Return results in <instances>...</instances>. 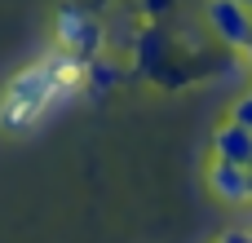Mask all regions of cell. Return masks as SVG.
Here are the masks:
<instances>
[{"label":"cell","instance_id":"cell-8","mask_svg":"<svg viewBox=\"0 0 252 243\" xmlns=\"http://www.w3.org/2000/svg\"><path fill=\"white\" fill-rule=\"evenodd\" d=\"M239 58H244V66H248V75H252V44L244 49V53H239Z\"/></svg>","mask_w":252,"mask_h":243},{"label":"cell","instance_id":"cell-6","mask_svg":"<svg viewBox=\"0 0 252 243\" xmlns=\"http://www.w3.org/2000/svg\"><path fill=\"white\" fill-rule=\"evenodd\" d=\"M230 124H239V128H248V133H252V89H248V93H239V97L230 102Z\"/></svg>","mask_w":252,"mask_h":243},{"label":"cell","instance_id":"cell-9","mask_svg":"<svg viewBox=\"0 0 252 243\" xmlns=\"http://www.w3.org/2000/svg\"><path fill=\"white\" fill-rule=\"evenodd\" d=\"M248 204H252V168H248Z\"/></svg>","mask_w":252,"mask_h":243},{"label":"cell","instance_id":"cell-4","mask_svg":"<svg viewBox=\"0 0 252 243\" xmlns=\"http://www.w3.org/2000/svg\"><path fill=\"white\" fill-rule=\"evenodd\" d=\"M208 190L221 204H248V168L230 159H208Z\"/></svg>","mask_w":252,"mask_h":243},{"label":"cell","instance_id":"cell-10","mask_svg":"<svg viewBox=\"0 0 252 243\" xmlns=\"http://www.w3.org/2000/svg\"><path fill=\"white\" fill-rule=\"evenodd\" d=\"M239 4H248V9H252V0H239Z\"/></svg>","mask_w":252,"mask_h":243},{"label":"cell","instance_id":"cell-1","mask_svg":"<svg viewBox=\"0 0 252 243\" xmlns=\"http://www.w3.org/2000/svg\"><path fill=\"white\" fill-rule=\"evenodd\" d=\"M84 71H89L84 58L71 53V49H53L44 62L22 66V71L9 80V89H4L0 124H4V128H27V124H35V120L49 111V102H58L62 93H75V84H80Z\"/></svg>","mask_w":252,"mask_h":243},{"label":"cell","instance_id":"cell-7","mask_svg":"<svg viewBox=\"0 0 252 243\" xmlns=\"http://www.w3.org/2000/svg\"><path fill=\"white\" fill-rule=\"evenodd\" d=\"M217 243H248V230H226Z\"/></svg>","mask_w":252,"mask_h":243},{"label":"cell","instance_id":"cell-2","mask_svg":"<svg viewBox=\"0 0 252 243\" xmlns=\"http://www.w3.org/2000/svg\"><path fill=\"white\" fill-rule=\"evenodd\" d=\"M208 27H213V35L226 44V49H235V53H244L252 44V9L248 4H239V0H208Z\"/></svg>","mask_w":252,"mask_h":243},{"label":"cell","instance_id":"cell-5","mask_svg":"<svg viewBox=\"0 0 252 243\" xmlns=\"http://www.w3.org/2000/svg\"><path fill=\"white\" fill-rule=\"evenodd\" d=\"M213 159H230V164H239V168H252V133L226 120V124L213 133Z\"/></svg>","mask_w":252,"mask_h":243},{"label":"cell","instance_id":"cell-11","mask_svg":"<svg viewBox=\"0 0 252 243\" xmlns=\"http://www.w3.org/2000/svg\"><path fill=\"white\" fill-rule=\"evenodd\" d=\"M248 243H252V230H248Z\"/></svg>","mask_w":252,"mask_h":243},{"label":"cell","instance_id":"cell-3","mask_svg":"<svg viewBox=\"0 0 252 243\" xmlns=\"http://www.w3.org/2000/svg\"><path fill=\"white\" fill-rule=\"evenodd\" d=\"M97 44H102V27H97L84 9H75V4L58 9V49H71V53L89 58Z\"/></svg>","mask_w":252,"mask_h":243}]
</instances>
